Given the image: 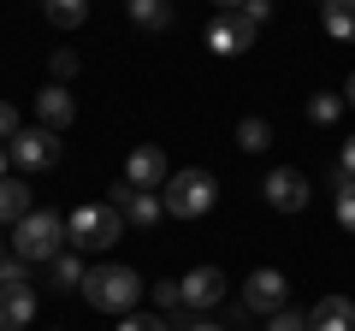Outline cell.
Listing matches in <instances>:
<instances>
[{"label":"cell","instance_id":"9c48e42d","mask_svg":"<svg viewBox=\"0 0 355 331\" xmlns=\"http://www.w3.org/2000/svg\"><path fill=\"white\" fill-rule=\"evenodd\" d=\"M266 202L279 207V213H302L308 207V178L302 172H296V166H279V172H266Z\"/></svg>","mask_w":355,"mask_h":331},{"label":"cell","instance_id":"484cf974","mask_svg":"<svg viewBox=\"0 0 355 331\" xmlns=\"http://www.w3.org/2000/svg\"><path fill=\"white\" fill-rule=\"evenodd\" d=\"M119 331H178L172 319H160V314H125V325Z\"/></svg>","mask_w":355,"mask_h":331},{"label":"cell","instance_id":"f546056e","mask_svg":"<svg viewBox=\"0 0 355 331\" xmlns=\"http://www.w3.org/2000/svg\"><path fill=\"white\" fill-rule=\"evenodd\" d=\"M6 166H12V148H6V142H0V178H6Z\"/></svg>","mask_w":355,"mask_h":331},{"label":"cell","instance_id":"603a6c76","mask_svg":"<svg viewBox=\"0 0 355 331\" xmlns=\"http://www.w3.org/2000/svg\"><path fill=\"white\" fill-rule=\"evenodd\" d=\"M48 71H53V83H71V77H77V53H71V48H53Z\"/></svg>","mask_w":355,"mask_h":331},{"label":"cell","instance_id":"5bb4252c","mask_svg":"<svg viewBox=\"0 0 355 331\" xmlns=\"http://www.w3.org/2000/svg\"><path fill=\"white\" fill-rule=\"evenodd\" d=\"M154 307H160V314L172 319L178 331H190V325H196L190 307H184V284H178V278H154Z\"/></svg>","mask_w":355,"mask_h":331},{"label":"cell","instance_id":"6da1fadb","mask_svg":"<svg viewBox=\"0 0 355 331\" xmlns=\"http://www.w3.org/2000/svg\"><path fill=\"white\" fill-rule=\"evenodd\" d=\"M125 225L130 219L119 213V207L89 202V207H71V213H65V242H71L77 255H101V249H113V242L125 237Z\"/></svg>","mask_w":355,"mask_h":331},{"label":"cell","instance_id":"4316f807","mask_svg":"<svg viewBox=\"0 0 355 331\" xmlns=\"http://www.w3.org/2000/svg\"><path fill=\"white\" fill-rule=\"evenodd\" d=\"M237 12H243V18H249V24H254V30H261V24H266V18H272V0H243Z\"/></svg>","mask_w":355,"mask_h":331},{"label":"cell","instance_id":"30bf717a","mask_svg":"<svg viewBox=\"0 0 355 331\" xmlns=\"http://www.w3.org/2000/svg\"><path fill=\"white\" fill-rule=\"evenodd\" d=\"M166 154L154 148V142H142V148H130V160H125V184H137V190H166Z\"/></svg>","mask_w":355,"mask_h":331},{"label":"cell","instance_id":"e0dca14e","mask_svg":"<svg viewBox=\"0 0 355 331\" xmlns=\"http://www.w3.org/2000/svg\"><path fill=\"white\" fill-rule=\"evenodd\" d=\"M160 213H166L160 190H137V184H130V202H125V219H130V225H154Z\"/></svg>","mask_w":355,"mask_h":331},{"label":"cell","instance_id":"ac0fdd59","mask_svg":"<svg viewBox=\"0 0 355 331\" xmlns=\"http://www.w3.org/2000/svg\"><path fill=\"white\" fill-rule=\"evenodd\" d=\"M130 6V24L137 30H166L172 24V0H125Z\"/></svg>","mask_w":355,"mask_h":331},{"label":"cell","instance_id":"f1b7e54d","mask_svg":"<svg viewBox=\"0 0 355 331\" xmlns=\"http://www.w3.org/2000/svg\"><path fill=\"white\" fill-rule=\"evenodd\" d=\"M338 178L355 184V136H343V154H338Z\"/></svg>","mask_w":355,"mask_h":331},{"label":"cell","instance_id":"83f0119b","mask_svg":"<svg viewBox=\"0 0 355 331\" xmlns=\"http://www.w3.org/2000/svg\"><path fill=\"white\" fill-rule=\"evenodd\" d=\"M18 130H24V125H18V107H12V101H0V142H12Z\"/></svg>","mask_w":355,"mask_h":331},{"label":"cell","instance_id":"4dcf8cb0","mask_svg":"<svg viewBox=\"0 0 355 331\" xmlns=\"http://www.w3.org/2000/svg\"><path fill=\"white\" fill-rule=\"evenodd\" d=\"M343 101H349V107H355V71H349V83H343Z\"/></svg>","mask_w":355,"mask_h":331},{"label":"cell","instance_id":"5b68a950","mask_svg":"<svg viewBox=\"0 0 355 331\" xmlns=\"http://www.w3.org/2000/svg\"><path fill=\"white\" fill-rule=\"evenodd\" d=\"M160 202H166V213H172V219H202L207 207L219 202V184L207 178V172H172L166 190H160Z\"/></svg>","mask_w":355,"mask_h":331},{"label":"cell","instance_id":"3957f363","mask_svg":"<svg viewBox=\"0 0 355 331\" xmlns=\"http://www.w3.org/2000/svg\"><path fill=\"white\" fill-rule=\"evenodd\" d=\"M65 249V219L60 213H24L12 225V255L24 260V267H36V260H60Z\"/></svg>","mask_w":355,"mask_h":331},{"label":"cell","instance_id":"cb8c5ba5","mask_svg":"<svg viewBox=\"0 0 355 331\" xmlns=\"http://www.w3.org/2000/svg\"><path fill=\"white\" fill-rule=\"evenodd\" d=\"M266 331H308V314L302 307H279V314L266 319Z\"/></svg>","mask_w":355,"mask_h":331},{"label":"cell","instance_id":"d6a6232c","mask_svg":"<svg viewBox=\"0 0 355 331\" xmlns=\"http://www.w3.org/2000/svg\"><path fill=\"white\" fill-rule=\"evenodd\" d=\"M219 6H225V12H231V6H243V0H219Z\"/></svg>","mask_w":355,"mask_h":331},{"label":"cell","instance_id":"4fadbf2b","mask_svg":"<svg viewBox=\"0 0 355 331\" xmlns=\"http://www.w3.org/2000/svg\"><path fill=\"white\" fill-rule=\"evenodd\" d=\"M36 113H42V125H48V130H65L77 118V101L65 95V83H53V89L36 95Z\"/></svg>","mask_w":355,"mask_h":331},{"label":"cell","instance_id":"7a4b0ae2","mask_svg":"<svg viewBox=\"0 0 355 331\" xmlns=\"http://www.w3.org/2000/svg\"><path fill=\"white\" fill-rule=\"evenodd\" d=\"M83 302L95 307V314H130V307L142 302V278L130 267H95L83 278Z\"/></svg>","mask_w":355,"mask_h":331},{"label":"cell","instance_id":"d6986e66","mask_svg":"<svg viewBox=\"0 0 355 331\" xmlns=\"http://www.w3.org/2000/svg\"><path fill=\"white\" fill-rule=\"evenodd\" d=\"M42 12H48L53 30H77L89 18V0H42Z\"/></svg>","mask_w":355,"mask_h":331},{"label":"cell","instance_id":"7402d4cb","mask_svg":"<svg viewBox=\"0 0 355 331\" xmlns=\"http://www.w3.org/2000/svg\"><path fill=\"white\" fill-rule=\"evenodd\" d=\"M308 118H314V125H338V118H343V95L320 89L314 101H308Z\"/></svg>","mask_w":355,"mask_h":331},{"label":"cell","instance_id":"52a82bcc","mask_svg":"<svg viewBox=\"0 0 355 331\" xmlns=\"http://www.w3.org/2000/svg\"><path fill=\"white\" fill-rule=\"evenodd\" d=\"M243 307L249 314H279V307H291V278H284L279 267H261V272H249V284H243Z\"/></svg>","mask_w":355,"mask_h":331},{"label":"cell","instance_id":"44dd1931","mask_svg":"<svg viewBox=\"0 0 355 331\" xmlns=\"http://www.w3.org/2000/svg\"><path fill=\"white\" fill-rule=\"evenodd\" d=\"M83 278H89V272H83V260H77V255L53 260V290H83Z\"/></svg>","mask_w":355,"mask_h":331},{"label":"cell","instance_id":"277c9868","mask_svg":"<svg viewBox=\"0 0 355 331\" xmlns=\"http://www.w3.org/2000/svg\"><path fill=\"white\" fill-rule=\"evenodd\" d=\"M36 319V284L24 260H0V331H24Z\"/></svg>","mask_w":355,"mask_h":331},{"label":"cell","instance_id":"ffe728a7","mask_svg":"<svg viewBox=\"0 0 355 331\" xmlns=\"http://www.w3.org/2000/svg\"><path fill=\"white\" fill-rule=\"evenodd\" d=\"M237 148H243V154L272 148V125H266V118H243V125H237Z\"/></svg>","mask_w":355,"mask_h":331},{"label":"cell","instance_id":"ba28073f","mask_svg":"<svg viewBox=\"0 0 355 331\" xmlns=\"http://www.w3.org/2000/svg\"><path fill=\"white\" fill-rule=\"evenodd\" d=\"M207 48L219 53V60H231V53H243V48H254V24L231 6V12H219L214 24H207Z\"/></svg>","mask_w":355,"mask_h":331},{"label":"cell","instance_id":"8992f818","mask_svg":"<svg viewBox=\"0 0 355 331\" xmlns=\"http://www.w3.org/2000/svg\"><path fill=\"white\" fill-rule=\"evenodd\" d=\"M6 148H12V166H24V172H48V166H60V130L30 125V130H18Z\"/></svg>","mask_w":355,"mask_h":331},{"label":"cell","instance_id":"1f68e13d","mask_svg":"<svg viewBox=\"0 0 355 331\" xmlns=\"http://www.w3.org/2000/svg\"><path fill=\"white\" fill-rule=\"evenodd\" d=\"M190 331H225V325H207V319H196V325Z\"/></svg>","mask_w":355,"mask_h":331},{"label":"cell","instance_id":"7c38bea8","mask_svg":"<svg viewBox=\"0 0 355 331\" xmlns=\"http://www.w3.org/2000/svg\"><path fill=\"white\" fill-rule=\"evenodd\" d=\"M308 331H355V302L349 296H320L308 307Z\"/></svg>","mask_w":355,"mask_h":331},{"label":"cell","instance_id":"2e32d148","mask_svg":"<svg viewBox=\"0 0 355 331\" xmlns=\"http://www.w3.org/2000/svg\"><path fill=\"white\" fill-rule=\"evenodd\" d=\"M24 213H36V207H30V190L18 178H0V225H18Z\"/></svg>","mask_w":355,"mask_h":331},{"label":"cell","instance_id":"9a60e30c","mask_svg":"<svg viewBox=\"0 0 355 331\" xmlns=\"http://www.w3.org/2000/svg\"><path fill=\"white\" fill-rule=\"evenodd\" d=\"M320 24H326V36L355 42V0H326L320 6Z\"/></svg>","mask_w":355,"mask_h":331},{"label":"cell","instance_id":"8fae6325","mask_svg":"<svg viewBox=\"0 0 355 331\" xmlns=\"http://www.w3.org/2000/svg\"><path fill=\"white\" fill-rule=\"evenodd\" d=\"M178 284H184V307H190V314L225 302V272H219V267H196L190 278H178Z\"/></svg>","mask_w":355,"mask_h":331},{"label":"cell","instance_id":"d4e9b609","mask_svg":"<svg viewBox=\"0 0 355 331\" xmlns=\"http://www.w3.org/2000/svg\"><path fill=\"white\" fill-rule=\"evenodd\" d=\"M338 184H343V190H338V225L355 231V184L349 178H338Z\"/></svg>","mask_w":355,"mask_h":331},{"label":"cell","instance_id":"836d02e7","mask_svg":"<svg viewBox=\"0 0 355 331\" xmlns=\"http://www.w3.org/2000/svg\"><path fill=\"white\" fill-rule=\"evenodd\" d=\"M320 6H326V0H320Z\"/></svg>","mask_w":355,"mask_h":331}]
</instances>
